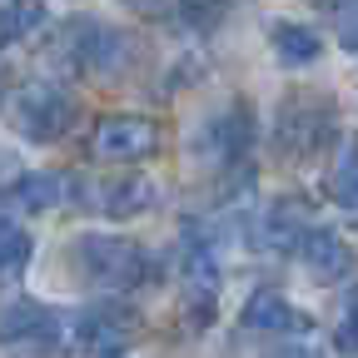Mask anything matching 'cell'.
Instances as JSON below:
<instances>
[{"label": "cell", "mask_w": 358, "mask_h": 358, "mask_svg": "<svg viewBox=\"0 0 358 358\" xmlns=\"http://www.w3.org/2000/svg\"><path fill=\"white\" fill-rule=\"evenodd\" d=\"M274 45H279L284 60H299V65L319 55V35L303 30V25H279V30H274Z\"/></svg>", "instance_id": "12"}, {"label": "cell", "mask_w": 358, "mask_h": 358, "mask_svg": "<svg viewBox=\"0 0 358 358\" xmlns=\"http://www.w3.org/2000/svg\"><path fill=\"white\" fill-rule=\"evenodd\" d=\"M334 343H338L343 353H358V294H353L348 308H343V324L334 329Z\"/></svg>", "instance_id": "15"}, {"label": "cell", "mask_w": 358, "mask_h": 358, "mask_svg": "<svg viewBox=\"0 0 358 358\" xmlns=\"http://www.w3.org/2000/svg\"><path fill=\"white\" fill-rule=\"evenodd\" d=\"M274 358H308V353H303V348H279Z\"/></svg>", "instance_id": "16"}, {"label": "cell", "mask_w": 358, "mask_h": 358, "mask_svg": "<svg viewBox=\"0 0 358 358\" xmlns=\"http://www.w3.org/2000/svg\"><path fill=\"white\" fill-rule=\"evenodd\" d=\"M55 338V319L45 303H10L6 313H0V343L15 348V353H30L40 343Z\"/></svg>", "instance_id": "6"}, {"label": "cell", "mask_w": 358, "mask_h": 358, "mask_svg": "<svg viewBox=\"0 0 358 358\" xmlns=\"http://www.w3.org/2000/svg\"><path fill=\"white\" fill-rule=\"evenodd\" d=\"M343 45H348V50H358V25H353V30L343 35Z\"/></svg>", "instance_id": "17"}, {"label": "cell", "mask_w": 358, "mask_h": 358, "mask_svg": "<svg viewBox=\"0 0 358 358\" xmlns=\"http://www.w3.org/2000/svg\"><path fill=\"white\" fill-rule=\"evenodd\" d=\"M60 45H65V55H70L75 65H85V70H115V65L124 60L120 30H110V25H100V20H70Z\"/></svg>", "instance_id": "5"}, {"label": "cell", "mask_w": 358, "mask_h": 358, "mask_svg": "<svg viewBox=\"0 0 358 358\" xmlns=\"http://www.w3.org/2000/svg\"><path fill=\"white\" fill-rule=\"evenodd\" d=\"M244 329H259V334H294V329H303V319L294 313V303H289L284 294L259 289V294L249 299V308H244Z\"/></svg>", "instance_id": "9"}, {"label": "cell", "mask_w": 358, "mask_h": 358, "mask_svg": "<svg viewBox=\"0 0 358 358\" xmlns=\"http://www.w3.org/2000/svg\"><path fill=\"white\" fill-rule=\"evenodd\" d=\"M30 259V239L25 229H15L10 219H0V274H20Z\"/></svg>", "instance_id": "13"}, {"label": "cell", "mask_w": 358, "mask_h": 358, "mask_svg": "<svg viewBox=\"0 0 358 358\" xmlns=\"http://www.w3.org/2000/svg\"><path fill=\"white\" fill-rule=\"evenodd\" d=\"M90 209H100L110 219H129L155 204V185L150 179H120V185H95V194H85Z\"/></svg>", "instance_id": "8"}, {"label": "cell", "mask_w": 358, "mask_h": 358, "mask_svg": "<svg viewBox=\"0 0 358 358\" xmlns=\"http://www.w3.org/2000/svg\"><path fill=\"white\" fill-rule=\"evenodd\" d=\"M159 150V124L140 115H105L95 124V155L100 159H145Z\"/></svg>", "instance_id": "4"}, {"label": "cell", "mask_w": 358, "mask_h": 358, "mask_svg": "<svg viewBox=\"0 0 358 358\" xmlns=\"http://www.w3.org/2000/svg\"><path fill=\"white\" fill-rule=\"evenodd\" d=\"M75 120V100L50 80H30L10 95V124L25 134V140H60Z\"/></svg>", "instance_id": "2"}, {"label": "cell", "mask_w": 358, "mask_h": 358, "mask_svg": "<svg viewBox=\"0 0 358 358\" xmlns=\"http://www.w3.org/2000/svg\"><path fill=\"white\" fill-rule=\"evenodd\" d=\"M75 264L80 274L95 284V289H110V294H124L134 284L150 279V254L129 239H110V234H90L75 244Z\"/></svg>", "instance_id": "1"}, {"label": "cell", "mask_w": 358, "mask_h": 358, "mask_svg": "<svg viewBox=\"0 0 358 358\" xmlns=\"http://www.w3.org/2000/svg\"><path fill=\"white\" fill-rule=\"evenodd\" d=\"M303 264H308V274L319 284H334V279H343L353 268V249L334 229H308L303 234Z\"/></svg>", "instance_id": "7"}, {"label": "cell", "mask_w": 358, "mask_h": 358, "mask_svg": "<svg viewBox=\"0 0 358 358\" xmlns=\"http://www.w3.org/2000/svg\"><path fill=\"white\" fill-rule=\"evenodd\" d=\"M334 199L358 214V150H343V159L334 169Z\"/></svg>", "instance_id": "14"}, {"label": "cell", "mask_w": 358, "mask_h": 358, "mask_svg": "<svg viewBox=\"0 0 358 358\" xmlns=\"http://www.w3.org/2000/svg\"><path fill=\"white\" fill-rule=\"evenodd\" d=\"M45 25V0H6L0 6V50H10L15 40Z\"/></svg>", "instance_id": "11"}, {"label": "cell", "mask_w": 358, "mask_h": 358, "mask_svg": "<svg viewBox=\"0 0 358 358\" xmlns=\"http://www.w3.org/2000/svg\"><path fill=\"white\" fill-rule=\"evenodd\" d=\"M134 338H140V319L120 303H95L75 319V343L90 358H120V353H129Z\"/></svg>", "instance_id": "3"}, {"label": "cell", "mask_w": 358, "mask_h": 358, "mask_svg": "<svg viewBox=\"0 0 358 358\" xmlns=\"http://www.w3.org/2000/svg\"><path fill=\"white\" fill-rule=\"evenodd\" d=\"M10 194H15V204H20V209H55V204L65 199V174H55V169L20 174Z\"/></svg>", "instance_id": "10"}]
</instances>
